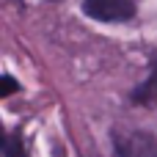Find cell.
Wrapping results in <instances>:
<instances>
[{
    "instance_id": "5b68a950",
    "label": "cell",
    "mask_w": 157,
    "mask_h": 157,
    "mask_svg": "<svg viewBox=\"0 0 157 157\" xmlns=\"http://www.w3.org/2000/svg\"><path fill=\"white\" fill-rule=\"evenodd\" d=\"M17 88H19V86H17V80H14L11 75H3V77H0V97H11Z\"/></svg>"
},
{
    "instance_id": "277c9868",
    "label": "cell",
    "mask_w": 157,
    "mask_h": 157,
    "mask_svg": "<svg viewBox=\"0 0 157 157\" xmlns=\"http://www.w3.org/2000/svg\"><path fill=\"white\" fill-rule=\"evenodd\" d=\"M3 157H28V152H25V144H22V138L19 135H8L6 138V146H3Z\"/></svg>"
},
{
    "instance_id": "7a4b0ae2",
    "label": "cell",
    "mask_w": 157,
    "mask_h": 157,
    "mask_svg": "<svg viewBox=\"0 0 157 157\" xmlns=\"http://www.w3.org/2000/svg\"><path fill=\"white\" fill-rule=\"evenodd\" d=\"M113 144H116V157H157V138L141 130L116 135Z\"/></svg>"
},
{
    "instance_id": "3957f363",
    "label": "cell",
    "mask_w": 157,
    "mask_h": 157,
    "mask_svg": "<svg viewBox=\"0 0 157 157\" xmlns=\"http://www.w3.org/2000/svg\"><path fill=\"white\" fill-rule=\"evenodd\" d=\"M155 99H157V61L152 63L149 80H144V83L132 91V102H138V105H149V102H155Z\"/></svg>"
},
{
    "instance_id": "6da1fadb",
    "label": "cell",
    "mask_w": 157,
    "mask_h": 157,
    "mask_svg": "<svg viewBox=\"0 0 157 157\" xmlns=\"http://www.w3.org/2000/svg\"><path fill=\"white\" fill-rule=\"evenodd\" d=\"M83 11L99 22H127L135 17L132 0H83Z\"/></svg>"
}]
</instances>
